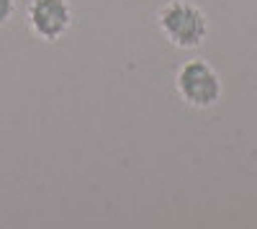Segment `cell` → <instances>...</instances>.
<instances>
[{
	"label": "cell",
	"mask_w": 257,
	"mask_h": 229,
	"mask_svg": "<svg viewBox=\"0 0 257 229\" xmlns=\"http://www.w3.org/2000/svg\"><path fill=\"white\" fill-rule=\"evenodd\" d=\"M157 29L173 47L198 49L206 41L208 21L206 13L190 0H170L157 13Z\"/></svg>",
	"instance_id": "1"
},
{
	"label": "cell",
	"mask_w": 257,
	"mask_h": 229,
	"mask_svg": "<svg viewBox=\"0 0 257 229\" xmlns=\"http://www.w3.org/2000/svg\"><path fill=\"white\" fill-rule=\"evenodd\" d=\"M175 90L185 106L203 111L221 100L224 82L206 59H188L180 65L175 75Z\"/></svg>",
	"instance_id": "2"
},
{
	"label": "cell",
	"mask_w": 257,
	"mask_h": 229,
	"mask_svg": "<svg viewBox=\"0 0 257 229\" xmlns=\"http://www.w3.org/2000/svg\"><path fill=\"white\" fill-rule=\"evenodd\" d=\"M29 29L36 39L47 41H59L75 24V11L70 0H31L26 11Z\"/></svg>",
	"instance_id": "3"
},
{
	"label": "cell",
	"mask_w": 257,
	"mask_h": 229,
	"mask_svg": "<svg viewBox=\"0 0 257 229\" xmlns=\"http://www.w3.org/2000/svg\"><path fill=\"white\" fill-rule=\"evenodd\" d=\"M13 11H16V0H0V26H6L13 18Z\"/></svg>",
	"instance_id": "4"
}]
</instances>
